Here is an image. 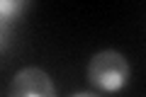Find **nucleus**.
Segmentation results:
<instances>
[{"label": "nucleus", "mask_w": 146, "mask_h": 97, "mask_svg": "<svg viewBox=\"0 0 146 97\" xmlns=\"http://www.w3.org/2000/svg\"><path fill=\"white\" fill-rule=\"evenodd\" d=\"M73 97H100V95H95V92H78V95H73Z\"/></svg>", "instance_id": "20e7f679"}, {"label": "nucleus", "mask_w": 146, "mask_h": 97, "mask_svg": "<svg viewBox=\"0 0 146 97\" xmlns=\"http://www.w3.org/2000/svg\"><path fill=\"white\" fill-rule=\"evenodd\" d=\"M88 80L105 92H115L124 87L129 80V63H127L124 53L115 51V49H105V51L95 53L88 66Z\"/></svg>", "instance_id": "f257e3e1"}, {"label": "nucleus", "mask_w": 146, "mask_h": 97, "mask_svg": "<svg viewBox=\"0 0 146 97\" xmlns=\"http://www.w3.org/2000/svg\"><path fill=\"white\" fill-rule=\"evenodd\" d=\"M25 7H27V3H22V0H0V22H3V24L10 22L12 17L20 15Z\"/></svg>", "instance_id": "7ed1b4c3"}, {"label": "nucleus", "mask_w": 146, "mask_h": 97, "mask_svg": "<svg viewBox=\"0 0 146 97\" xmlns=\"http://www.w3.org/2000/svg\"><path fill=\"white\" fill-rule=\"evenodd\" d=\"M7 97H56V87L46 71L36 66H27L15 73Z\"/></svg>", "instance_id": "f03ea898"}, {"label": "nucleus", "mask_w": 146, "mask_h": 97, "mask_svg": "<svg viewBox=\"0 0 146 97\" xmlns=\"http://www.w3.org/2000/svg\"><path fill=\"white\" fill-rule=\"evenodd\" d=\"M0 36H3V22H0Z\"/></svg>", "instance_id": "39448f33"}]
</instances>
